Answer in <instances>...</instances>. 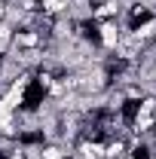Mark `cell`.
Instances as JSON below:
<instances>
[{"mask_svg":"<svg viewBox=\"0 0 156 159\" xmlns=\"http://www.w3.org/2000/svg\"><path fill=\"white\" fill-rule=\"evenodd\" d=\"M43 46V34L37 28H21L12 34V49H40Z\"/></svg>","mask_w":156,"mask_h":159,"instance_id":"7a4b0ae2","label":"cell"},{"mask_svg":"<svg viewBox=\"0 0 156 159\" xmlns=\"http://www.w3.org/2000/svg\"><path fill=\"white\" fill-rule=\"evenodd\" d=\"M40 3H43V0H40Z\"/></svg>","mask_w":156,"mask_h":159,"instance_id":"52a82bcc","label":"cell"},{"mask_svg":"<svg viewBox=\"0 0 156 159\" xmlns=\"http://www.w3.org/2000/svg\"><path fill=\"white\" fill-rule=\"evenodd\" d=\"M119 37H122L119 19H113V21H95V40H98V46H101L104 52H113L117 43H119Z\"/></svg>","mask_w":156,"mask_h":159,"instance_id":"6da1fadb","label":"cell"},{"mask_svg":"<svg viewBox=\"0 0 156 159\" xmlns=\"http://www.w3.org/2000/svg\"><path fill=\"white\" fill-rule=\"evenodd\" d=\"M12 34H16V28L3 19V21H0V40H12Z\"/></svg>","mask_w":156,"mask_h":159,"instance_id":"277c9868","label":"cell"},{"mask_svg":"<svg viewBox=\"0 0 156 159\" xmlns=\"http://www.w3.org/2000/svg\"><path fill=\"white\" fill-rule=\"evenodd\" d=\"M6 19V6H3V3H0V21Z\"/></svg>","mask_w":156,"mask_h":159,"instance_id":"8992f818","label":"cell"},{"mask_svg":"<svg viewBox=\"0 0 156 159\" xmlns=\"http://www.w3.org/2000/svg\"><path fill=\"white\" fill-rule=\"evenodd\" d=\"M40 6H43V16H49V19H58V16H67V9H71V0H43Z\"/></svg>","mask_w":156,"mask_h":159,"instance_id":"3957f363","label":"cell"},{"mask_svg":"<svg viewBox=\"0 0 156 159\" xmlns=\"http://www.w3.org/2000/svg\"><path fill=\"white\" fill-rule=\"evenodd\" d=\"M0 159H28V153H25V147H21V144H19V147H16L12 153H3V156H0Z\"/></svg>","mask_w":156,"mask_h":159,"instance_id":"5b68a950","label":"cell"}]
</instances>
